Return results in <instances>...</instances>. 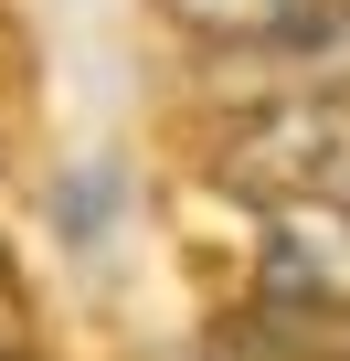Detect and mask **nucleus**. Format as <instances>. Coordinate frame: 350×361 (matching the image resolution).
I'll return each instance as SVG.
<instances>
[{
  "label": "nucleus",
  "instance_id": "f257e3e1",
  "mask_svg": "<svg viewBox=\"0 0 350 361\" xmlns=\"http://www.w3.org/2000/svg\"><path fill=\"white\" fill-rule=\"evenodd\" d=\"M350 170V96H244L213 138V192L276 213L297 192H329Z\"/></svg>",
  "mask_w": 350,
  "mask_h": 361
},
{
  "label": "nucleus",
  "instance_id": "f03ea898",
  "mask_svg": "<svg viewBox=\"0 0 350 361\" xmlns=\"http://www.w3.org/2000/svg\"><path fill=\"white\" fill-rule=\"evenodd\" d=\"M265 319L350 329V202L339 192H297L265 213Z\"/></svg>",
  "mask_w": 350,
  "mask_h": 361
},
{
  "label": "nucleus",
  "instance_id": "7ed1b4c3",
  "mask_svg": "<svg viewBox=\"0 0 350 361\" xmlns=\"http://www.w3.org/2000/svg\"><path fill=\"white\" fill-rule=\"evenodd\" d=\"M255 96H350V0H318V11H297L287 32L223 54Z\"/></svg>",
  "mask_w": 350,
  "mask_h": 361
},
{
  "label": "nucleus",
  "instance_id": "20e7f679",
  "mask_svg": "<svg viewBox=\"0 0 350 361\" xmlns=\"http://www.w3.org/2000/svg\"><path fill=\"white\" fill-rule=\"evenodd\" d=\"M149 11L181 32V43H202V54H244V43L287 32L297 11H318V0H149Z\"/></svg>",
  "mask_w": 350,
  "mask_h": 361
},
{
  "label": "nucleus",
  "instance_id": "39448f33",
  "mask_svg": "<svg viewBox=\"0 0 350 361\" xmlns=\"http://www.w3.org/2000/svg\"><path fill=\"white\" fill-rule=\"evenodd\" d=\"M329 192H339V202H350V170H339V180H329Z\"/></svg>",
  "mask_w": 350,
  "mask_h": 361
},
{
  "label": "nucleus",
  "instance_id": "423d86ee",
  "mask_svg": "<svg viewBox=\"0 0 350 361\" xmlns=\"http://www.w3.org/2000/svg\"><path fill=\"white\" fill-rule=\"evenodd\" d=\"M0 361H11V350H0Z\"/></svg>",
  "mask_w": 350,
  "mask_h": 361
}]
</instances>
